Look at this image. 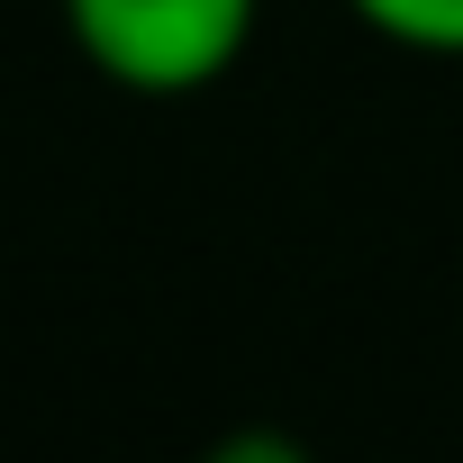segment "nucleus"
<instances>
[{"instance_id":"nucleus-1","label":"nucleus","mask_w":463,"mask_h":463,"mask_svg":"<svg viewBox=\"0 0 463 463\" xmlns=\"http://www.w3.org/2000/svg\"><path fill=\"white\" fill-rule=\"evenodd\" d=\"M82 64L137 100H182L237 73L255 0H64Z\"/></svg>"},{"instance_id":"nucleus-2","label":"nucleus","mask_w":463,"mask_h":463,"mask_svg":"<svg viewBox=\"0 0 463 463\" xmlns=\"http://www.w3.org/2000/svg\"><path fill=\"white\" fill-rule=\"evenodd\" d=\"M345 10L409 55H463V0H345Z\"/></svg>"},{"instance_id":"nucleus-3","label":"nucleus","mask_w":463,"mask_h":463,"mask_svg":"<svg viewBox=\"0 0 463 463\" xmlns=\"http://www.w3.org/2000/svg\"><path fill=\"white\" fill-rule=\"evenodd\" d=\"M200 463H318V454H309L291 427H227Z\"/></svg>"}]
</instances>
